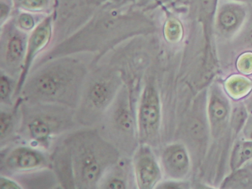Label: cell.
Segmentation results:
<instances>
[{"label":"cell","instance_id":"obj_3","mask_svg":"<svg viewBox=\"0 0 252 189\" xmlns=\"http://www.w3.org/2000/svg\"><path fill=\"white\" fill-rule=\"evenodd\" d=\"M140 124L146 135H153L160 126V107L156 90L150 87L144 92L139 114Z\"/></svg>","mask_w":252,"mask_h":189},{"label":"cell","instance_id":"obj_13","mask_svg":"<svg viewBox=\"0 0 252 189\" xmlns=\"http://www.w3.org/2000/svg\"><path fill=\"white\" fill-rule=\"evenodd\" d=\"M252 183V177L240 168L233 171V174L224 181L222 188L247 187V185Z\"/></svg>","mask_w":252,"mask_h":189},{"label":"cell","instance_id":"obj_8","mask_svg":"<svg viewBox=\"0 0 252 189\" xmlns=\"http://www.w3.org/2000/svg\"><path fill=\"white\" fill-rule=\"evenodd\" d=\"M42 162V158L39 154L28 149H17L8 160L9 166L20 169L35 168Z\"/></svg>","mask_w":252,"mask_h":189},{"label":"cell","instance_id":"obj_22","mask_svg":"<svg viewBox=\"0 0 252 189\" xmlns=\"http://www.w3.org/2000/svg\"><path fill=\"white\" fill-rule=\"evenodd\" d=\"M0 121H1V123H0V124H1V135H2V137H3L4 134L6 132L8 126H9L10 124H11V117L7 115V114L2 112L1 114Z\"/></svg>","mask_w":252,"mask_h":189},{"label":"cell","instance_id":"obj_7","mask_svg":"<svg viewBox=\"0 0 252 189\" xmlns=\"http://www.w3.org/2000/svg\"><path fill=\"white\" fill-rule=\"evenodd\" d=\"M224 90L228 97L234 100H240L252 91V81L242 74L231 75L224 82Z\"/></svg>","mask_w":252,"mask_h":189},{"label":"cell","instance_id":"obj_10","mask_svg":"<svg viewBox=\"0 0 252 189\" xmlns=\"http://www.w3.org/2000/svg\"><path fill=\"white\" fill-rule=\"evenodd\" d=\"M49 35L50 28L48 25L39 27L36 30V31H35L34 34H33L30 41L29 51L28 53L27 59H26V67L29 66L30 60H32L33 54L36 53V52L39 50L48 41Z\"/></svg>","mask_w":252,"mask_h":189},{"label":"cell","instance_id":"obj_12","mask_svg":"<svg viewBox=\"0 0 252 189\" xmlns=\"http://www.w3.org/2000/svg\"><path fill=\"white\" fill-rule=\"evenodd\" d=\"M58 81L52 75H42L36 79V91L43 95H54L58 91Z\"/></svg>","mask_w":252,"mask_h":189},{"label":"cell","instance_id":"obj_5","mask_svg":"<svg viewBox=\"0 0 252 189\" xmlns=\"http://www.w3.org/2000/svg\"><path fill=\"white\" fill-rule=\"evenodd\" d=\"M75 161L77 177L81 183L87 186L95 183L101 174L102 168L96 152L92 149H84L83 152L76 155Z\"/></svg>","mask_w":252,"mask_h":189},{"label":"cell","instance_id":"obj_16","mask_svg":"<svg viewBox=\"0 0 252 189\" xmlns=\"http://www.w3.org/2000/svg\"><path fill=\"white\" fill-rule=\"evenodd\" d=\"M23 47L22 40L19 37L14 36L8 43L7 49V59L11 63H16L20 60L23 54Z\"/></svg>","mask_w":252,"mask_h":189},{"label":"cell","instance_id":"obj_30","mask_svg":"<svg viewBox=\"0 0 252 189\" xmlns=\"http://www.w3.org/2000/svg\"><path fill=\"white\" fill-rule=\"evenodd\" d=\"M232 1H252V0H232Z\"/></svg>","mask_w":252,"mask_h":189},{"label":"cell","instance_id":"obj_20","mask_svg":"<svg viewBox=\"0 0 252 189\" xmlns=\"http://www.w3.org/2000/svg\"><path fill=\"white\" fill-rule=\"evenodd\" d=\"M158 188L163 189H188L189 188V183L183 182V180H173L172 181L166 182L158 186Z\"/></svg>","mask_w":252,"mask_h":189},{"label":"cell","instance_id":"obj_1","mask_svg":"<svg viewBox=\"0 0 252 189\" xmlns=\"http://www.w3.org/2000/svg\"><path fill=\"white\" fill-rule=\"evenodd\" d=\"M207 112L211 133L216 138L223 134L230 124L231 112L228 95L219 84H214L211 87Z\"/></svg>","mask_w":252,"mask_h":189},{"label":"cell","instance_id":"obj_24","mask_svg":"<svg viewBox=\"0 0 252 189\" xmlns=\"http://www.w3.org/2000/svg\"><path fill=\"white\" fill-rule=\"evenodd\" d=\"M20 23L25 29H31L33 26V20L32 16L27 14H23L20 16Z\"/></svg>","mask_w":252,"mask_h":189},{"label":"cell","instance_id":"obj_14","mask_svg":"<svg viewBox=\"0 0 252 189\" xmlns=\"http://www.w3.org/2000/svg\"><path fill=\"white\" fill-rule=\"evenodd\" d=\"M29 128L32 135L39 141L47 140L51 131L49 125L40 119H36L32 121Z\"/></svg>","mask_w":252,"mask_h":189},{"label":"cell","instance_id":"obj_28","mask_svg":"<svg viewBox=\"0 0 252 189\" xmlns=\"http://www.w3.org/2000/svg\"><path fill=\"white\" fill-rule=\"evenodd\" d=\"M246 108L249 113L252 114V93L249 94V97L246 98V101L244 102Z\"/></svg>","mask_w":252,"mask_h":189},{"label":"cell","instance_id":"obj_21","mask_svg":"<svg viewBox=\"0 0 252 189\" xmlns=\"http://www.w3.org/2000/svg\"><path fill=\"white\" fill-rule=\"evenodd\" d=\"M245 140H252V114L249 115L247 121L243 128Z\"/></svg>","mask_w":252,"mask_h":189},{"label":"cell","instance_id":"obj_25","mask_svg":"<svg viewBox=\"0 0 252 189\" xmlns=\"http://www.w3.org/2000/svg\"><path fill=\"white\" fill-rule=\"evenodd\" d=\"M45 1L46 0H21L23 5L29 8H38L42 7L45 4Z\"/></svg>","mask_w":252,"mask_h":189},{"label":"cell","instance_id":"obj_9","mask_svg":"<svg viewBox=\"0 0 252 189\" xmlns=\"http://www.w3.org/2000/svg\"><path fill=\"white\" fill-rule=\"evenodd\" d=\"M252 159V140H242L234 145L230 158L231 171L241 168L245 163Z\"/></svg>","mask_w":252,"mask_h":189},{"label":"cell","instance_id":"obj_6","mask_svg":"<svg viewBox=\"0 0 252 189\" xmlns=\"http://www.w3.org/2000/svg\"><path fill=\"white\" fill-rule=\"evenodd\" d=\"M136 176L141 189H151L160 180V168L150 152H144L140 155L136 162Z\"/></svg>","mask_w":252,"mask_h":189},{"label":"cell","instance_id":"obj_15","mask_svg":"<svg viewBox=\"0 0 252 189\" xmlns=\"http://www.w3.org/2000/svg\"><path fill=\"white\" fill-rule=\"evenodd\" d=\"M164 34L168 41L170 42H178L182 38V25L178 21L171 19L165 25Z\"/></svg>","mask_w":252,"mask_h":189},{"label":"cell","instance_id":"obj_27","mask_svg":"<svg viewBox=\"0 0 252 189\" xmlns=\"http://www.w3.org/2000/svg\"><path fill=\"white\" fill-rule=\"evenodd\" d=\"M107 187L110 189H125V185L122 180L114 179L108 183Z\"/></svg>","mask_w":252,"mask_h":189},{"label":"cell","instance_id":"obj_29","mask_svg":"<svg viewBox=\"0 0 252 189\" xmlns=\"http://www.w3.org/2000/svg\"><path fill=\"white\" fill-rule=\"evenodd\" d=\"M246 44L248 47L252 48V28L249 30L247 35H246Z\"/></svg>","mask_w":252,"mask_h":189},{"label":"cell","instance_id":"obj_4","mask_svg":"<svg viewBox=\"0 0 252 189\" xmlns=\"http://www.w3.org/2000/svg\"><path fill=\"white\" fill-rule=\"evenodd\" d=\"M245 18L246 10L243 5L235 3L224 4L217 14V28L222 35H232L240 29Z\"/></svg>","mask_w":252,"mask_h":189},{"label":"cell","instance_id":"obj_26","mask_svg":"<svg viewBox=\"0 0 252 189\" xmlns=\"http://www.w3.org/2000/svg\"><path fill=\"white\" fill-rule=\"evenodd\" d=\"M20 186L8 179L1 178V189H20Z\"/></svg>","mask_w":252,"mask_h":189},{"label":"cell","instance_id":"obj_2","mask_svg":"<svg viewBox=\"0 0 252 189\" xmlns=\"http://www.w3.org/2000/svg\"><path fill=\"white\" fill-rule=\"evenodd\" d=\"M162 162L165 172L173 180H184L191 167L188 151L181 143L167 146L163 152Z\"/></svg>","mask_w":252,"mask_h":189},{"label":"cell","instance_id":"obj_11","mask_svg":"<svg viewBox=\"0 0 252 189\" xmlns=\"http://www.w3.org/2000/svg\"><path fill=\"white\" fill-rule=\"evenodd\" d=\"M249 113L245 103H239L231 109L230 125L232 127L234 132L237 134L243 130L249 117Z\"/></svg>","mask_w":252,"mask_h":189},{"label":"cell","instance_id":"obj_23","mask_svg":"<svg viewBox=\"0 0 252 189\" xmlns=\"http://www.w3.org/2000/svg\"><path fill=\"white\" fill-rule=\"evenodd\" d=\"M10 92V84L8 79L4 76L1 78V98L2 100L8 97Z\"/></svg>","mask_w":252,"mask_h":189},{"label":"cell","instance_id":"obj_18","mask_svg":"<svg viewBox=\"0 0 252 189\" xmlns=\"http://www.w3.org/2000/svg\"><path fill=\"white\" fill-rule=\"evenodd\" d=\"M236 67L240 74L250 75L252 74V53L247 52L239 56L236 62Z\"/></svg>","mask_w":252,"mask_h":189},{"label":"cell","instance_id":"obj_19","mask_svg":"<svg viewBox=\"0 0 252 189\" xmlns=\"http://www.w3.org/2000/svg\"><path fill=\"white\" fill-rule=\"evenodd\" d=\"M117 122L119 126L123 129L129 130L132 126V118L129 111L121 109L117 117Z\"/></svg>","mask_w":252,"mask_h":189},{"label":"cell","instance_id":"obj_17","mask_svg":"<svg viewBox=\"0 0 252 189\" xmlns=\"http://www.w3.org/2000/svg\"><path fill=\"white\" fill-rule=\"evenodd\" d=\"M91 100L97 106H101L107 101L109 96V90L104 84L97 83L94 86L91 91Z\"/></svg>","mask_w":252,"mask_h":189}]
</instances>
